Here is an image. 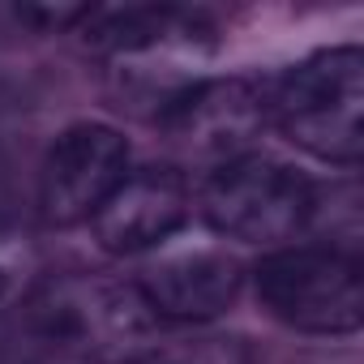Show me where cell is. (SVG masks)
Listing matches in <instances>:
<instances>
[{"mask_svg": "<svg viewBox=\"0 0 364 364\" xmlns=\"http://www.w3.org/2000/svg\"><path fill=\"white\" fill-rule=\"evenodd\" d=\"M189 210H193V193L185 171L167 163H150V167H129L116 193L90 219V228L99 249L116 257H133L167 245L189 223Z\"/></svg>", "mask_w": 364, "mask_h": 364, "instance_id": "obj_8", "label": "cell"}, {"mask_svg": "<svg viewBox=\"0 0 364 364\" xmlns=\"http://www.w3.org/2000/svg\"><path fill=\"white\" fill-rule=\"evenodd\" d=\"M159 364H253V355L236 338H206V343H193V347L176 351Z\"/></svg>", "mask_w": 364, "mask_h": 364, "instance_id": "obj_11", "label": "cell"}, {"mask_svg": "<svg viewBox=\"0 0 364 364\" xmlns=\"http://www.w3.org/2000/svg\"><path fill=\"white\" fill-rule=\"evenodd\" d=\"M266 313L304 334H351L364 321L360 262L334 245L274 249L253 270Z\"/></svg>", "mask_w": 364, "mask_h": 364, "instance_id": "obj_4", "label": "cell"}, {"mask_svg": "<svg viewBox=\"0 0 364 364\" xmlns=\"http://www.w3.org/2000/svg\"><path fill=\"white\" fill-rule=\"evenodd\" d=\"M198 202L219 236L240 245H279L309 223L313 185L283 159L245 154L202 180Z\"/></svg>", "mask_w": 364, "mask_h": 364, "instance_id": "obj_5", "label": "cell"}, {"mask_svg": "<svg viewBox=\"0 0 364 364\" xmlns=\"http://www.w3.org/2000/svg\"><path fill=\"white\" fill-rule=\"evenodd\" d=\"M245 270L228 249L198 245V249H176L141 266L137 291L159 313V321H210L228 313L240 296Z\"/></svg>", "mask_w": 364, "mask_h": 364, "instance_id": "obj_9", "label": "cell"}, {"mask_svg": "<svg viewBox=\"0 0 364 364\" xmlns=\"http://www.w3.org/2000/svg\"><path fill=\"white\" fill-rule=\"evenodd\" d=\"M270 120L300 150L326 163H360L364 150V56L360 48H326L291 65L266 86Z\"/></svg>", "mask_w": 364, "mask_h": 364, "instance_id": "obj_3", "label": "cell"}, {"mask_svg": "<svg viewBox=\"0 0 364 364\" xmlns=\"http://www.w3.org/2000/svg\"><path fill=\"white\" fill-rule=\"evenodd\" d=\"M26 283H31V245L22 232H14L0 219V304L14 296L26 300Z\"/></svg>", "mask_w": 364, "mask_h": 364, "instance_id": "obj_10", "label": "cell"}, {"mask_svg": "<svg viewBox=\"0 0 364 364\" xmlns=\"http://www.w3.org/2000/svg\"><path fill=\"white\" fill-rule=\"evenodd\" d=\"M129 176V141L120 129L86 120L65 129L39 167V210L52 228H77L99 215V206Z\"/></svg>", "mask_w": 364, "mask_h": 364, "instance_id": "obj_7", "label": "cell"}, {"mask_svg": "<svg viewBox=\"0 0 364 364\" xmlns=\"http://www.w3.org/2000/svg\"><path fill=\"white\" fill-rule=\"evenodd\" d=\"M31 330L77 364H146L163 347V321L137 283L112 274H56L26 291Z\"/></svg>", "mask_w": 364, "mask_h": 364, "instance_id": "obj_1", "label": "cell"}, {"mask_svg": "<svg viewBox=\"0 0 364 364\" xmlns=\"http://www.w3.org/2000/svg\"><path fill=\"white\" fill-rule=\"evenodd\" d=\"M266 124L270 99L266 86L253 77H198L159 112L167 146L185 163L206 167V176L232 159L253 154V141Z\"/></svg>", "mask_w": 364, "mask_h": 364, "instance_id": "obj_6", "label": "cell"}, {"mask_svg": "<svg viewBox=\"0 0 364 364\" xmlns=\"http://www.w3.org/2000/svg\"><path fill=\"white\" fill-rule=\"evenodd\" d=\"M82 26L90 52H99L112 65L120 95L154 103L159 112L198 82L193 69L215 48V26L202 14L176 5L90 9Z\"/></svg>", "mask_w": 364, "mask_h": 364, "instance_id": "obj_2", "label": "cell"}]
</instances>
